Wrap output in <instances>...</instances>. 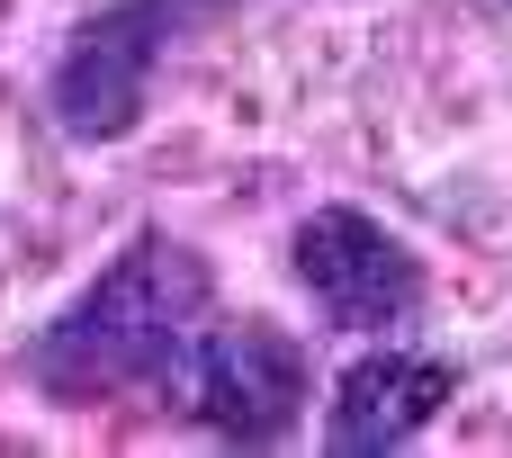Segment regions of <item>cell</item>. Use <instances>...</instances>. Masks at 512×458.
<instances>
[{"instance_id":"obj_1","label":"cell","mask_w":512,"mask_h":458,"mask_svg":"<svg viewBox=\"0 0 512 458\" xmlns=\"http://www.w3.org/2000/svg\"><path fill=\"white\" fill-rule=\"evenodd\" d=\"M216 306V270L171 243V234H135L36 342H27V378L54 405H117L135 387L180 396L189 342Z\"/></svg>"},{"instance_id":"obj_3","label":"cell","mask_w":512,"mask_h":458,"mask_svg":"<svg viewBox=\"0 0 512 458\" xmlns=\"http://www.w3.org/2000/svg\"><path fill=\"white\" fill-rule=\"evenodd\" d=\"M180 405L234 441V450H270L297 432L306 414V351L279 333V324H198L189 342V369H180Z\"/></svg>"},{"instance_id":"obj_4","label":"cell","mask_w":512,"mask_h":458,"mask_svg":"<svg viewBox=\"0 0 512 458\" xmlns=\"http://www.w3.org/2000/svg\"><path fill=\"white\" fill-rule=\"evenodd\" d=\"M288 270L306 279V297L324 306V324L342 333H396L423 315L432 279L414 261V243H396L378 216L360 207H315L297 234H288Z\"/></svg>"},{"instance_id":"obj_2","label":"cell","mask_w":512,"mask_h":458,"mask_svg":"<svg viewBox=\"0 0 512 458\" xmlns=\"http://www.w3.org/2000/svg\"><path fill=\"white\" fill-rule=\"evenodd\" d=\"M216 0H108L99 18L72 27L54 81H45V108L72 144H117L144 126V99H153V72L162 54L189 36V18H207Z\"/></svg>"},{"instance_id":"obj_5","label":"cell","mask_w":512,"mask_h":458,"mask_svg":"<svg viewBox=\"0 0 512 458\" xmlns=\"http://www.w3.org/2000/svg\"><path fill=\"white\" fill-rule=\"evenodd\" d=\"M459 396V369L432 351H369L342 369L333 414H324V450L333 458H369V450H405L441 405Z\"/></svg>"}]
</instances>
